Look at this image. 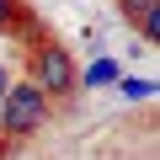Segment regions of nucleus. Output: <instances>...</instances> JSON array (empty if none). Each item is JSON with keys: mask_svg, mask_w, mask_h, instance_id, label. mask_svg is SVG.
<instances>
[{"mask_svg": "<svg viewBox=\"0 0 160 160\" xmlns=\"http://www.w3.org/2000/svg\"><path fill=\"white\" fill-rule=\"evenodd\" d=\"M27 16H22V0H0V32H16Z\"/></svg>", "mask_w": 160, "mask_h": 160, "instance_id": "obj_5", "label": "nucleus"}, {"mask_svg": "<svg viewBox=\"0 0 160 160\" xmlns=\"http://www.w3.org/2000/svg\"><path fill=\"white\" fill-rule=\"evenodd\" d=\"M27 80L43 91V96H69L80 86V69H75V53L59 48V43H38L27 53Z\"/></svg>", "mask_w": 160, "mask_h": 160, "instance_id": "obj_1", "label": "nucleus"}, {"mask_svg": "<svg viewBox=\"0 0 160 160\" xmlns=\"http://www.w3.org/2000/svg\"><path fill=\"white\" fill-rule=\"evenodd\" d=\"M144 11H155V0H133V16H144Z\"/></svg>", "mask_w": 160, "mask_h": 160, "instance_id": "obj_7", "label": "nucleus"}, {"mask_svg": "<svg viewBox=\"0 0 160 160\" xmlns=\"http://www.w3.org/2000/svg\"><path fill=\"white\" fill-rule=\"evenodd\" d=\"M80 80H86V91H102V86H118V59H96L86 75H80Z\"/></svg>", "mask_w": 160, "mask_h": 160, "instance_id": "obj_3", "label": "nucleus"}, {"mask_svg": "<svg viewBox=\"0 0 160 160\" xmlns=\"http://www.w3.org/2000/svg\"><path fill=\"white\" fill-rule=\"evenodd\" d=\"M48 123V96L32 86V80H11L6 102H0V128H6V139H27Z\"/></svg>", "mask_w": 160, "mask_h": 160, "instance_id": "obj_2", "label": "nucleus"}, {"mask_svg": "<svg viewBox=\"0 0 160 160\" xmlns=\"http://www.w3.org/2000/svg\"><path fill=\"white\" fill-rule=\"evenodd\" d=\"M118 96H128V102H149V96H155V80H128V75H118Z\"/></svg>", "mask_w": 160, "mask_h": 160, "instance_id": "obj_4", "label": "nucleus"}, {"mask_svg": "<svg viewBox=\"0 0 160 160\" xmlns=\"http://www.w3.org/2000/svg\"><path fill=\"white\" fill-rule=\"evenodd\" d=\"M6 91H11V69L0 64V102H6Z\"/></svg>", "mask_w": 160, "mask_h": 160, "instance_id": "obj_6", "label": "nucleus"}]
</instances>
